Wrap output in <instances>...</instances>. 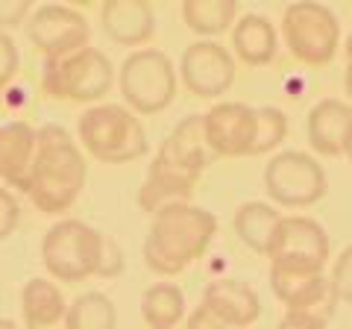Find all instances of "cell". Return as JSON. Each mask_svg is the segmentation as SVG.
Listing matches in <instances>:
<instances>
[{
	"label": "cell",
	"mask_w": 352,
	"mask_h": 329,
	"mask_svg": "<svg viewBox=\"0 0 352 329\" xmlns=\"http://www.w3.org/2000/svg\"><path fill=\"white\" fill-rule=\"evenodd\" d=\"M282 221V215L273 209L270 203H261V200H250L244 206H238L235 212V233L238 238L244 241L250 250L267 256V247L273 241V233Z\"/></svg>",
	"instance_id": "cell-21"
},
{
	"label": "cell",
	"mask_w": 352,
	"mask_h": 329,
	"mask_svg": "<svg viewBox=\"0 0 352 329\" xmlns=\"http://www.w3.org/2000/svg\"><path fill=\"white\" fill-rule=\"evenodd\" d=\"M217 235V217L191 203H173L153 215L144 238V262L162 277H176L200 262Z\"/></svg>",
	"instance_id": "cell-3"
},
{
	"label": "cell",
	"mask_w": 352,
	"mask_h": 329,
	"mask_svg": "<svg viewBox=\"0 0 352 329\" xmlns=\"http://www.w3.org/2000/svg\"><path fill=\"white\" fill-rule=\"evenodd\" d=\"M203 133L212 156H223V159L252 156L258 136V115L252 106L238 100L214 103L203 115Z\"/></svg>",
	"instance_id": "cell-11"
},
{
	"label": "cell",
	"mask_w": 352,
	"mask_h": 329,
	"mask_svg": "<svg viewBox=\"0 0 352 329\" xmlns=\"http://www.w3.org/2000/svg\"><path fill=\"white\" fill-rule=\"evenodd\" d=\"M338 288L332 285V279L329 277H320L314 279L311 285H308L305 291H300L291 303H285V315L291 317H300V321L305 323H314V326H329V321L335 317L338 312Z\"/></svg>",
	"instance_id": "cell-22"
},
{
	"label": "cell",
	"mask_w": 352,
	"mask_h": 329,
	"mask_svg": "<svg viewBox=\"0 0 352 329\" xmlns=\"http://www.w3.org/2000/svg\"><path fill=\"white\" fill-rule=\"evenodd\" d=\"M68 329H118L115 303L100 291H85L68 306Z\"/></svg>",
	"instance_id": "cell-24"
},
{
	"label": "cell",
	"mask_w": 352,
	"mask_h": 329,
	"mask_svg": "<svg viewBox=\"0 0 352 329\" xmlns=\"http://www.w3.org/2000/svg\"><path fill=\"white\" fill-rule=\"evenodd\" d=\"M185 329H238L232 323H226L223 317H217L212 309H206V306L200 303L197 309L188 315V321H185Z\"/></svg>",
	"instance_id": "cell-31"
},
{
	"label": "cell",
	"mask_w": 352,
	"mask_h": 329,
	"mask_svg": "<svg viewBox=\"0 0 352 329\" xmlns=\"http://www.w3.org/2000/svg\"><path fill=\"white\" fill-rule=\"evenodd\" d=\"M276 329H323V326H314V323H305V321H300V317L285 315L282 321H279V326H276Z\"/></svg>",
	"instance_id": "cell-33"
},
{
	"label": "cell",
	"mask_w": 352,
	"mask_h": 329,
	"mask_svg": "<svg viewBox=\"0 0 352 329\" xmlns=\"http://www.w3.org/2000/svg\"><path fill=\"white\" fill-rule=\"evenodd\" d=\"M18 224H21L18 197L9 191V189H3V185H0V241L12 235L15 229H18Z\"/></svg>",
	"instance_id": "cell-29"
},
{
	"label": "cell",
	"mask_w": 352,
	"mask_h": 329,
	"mask_svg": "<svg viewBox=\"0 0 352 329\" xmlns=\"http://www.w3.org/2000/svg\"><path fill=\"white\" fill-rule=\"evenodd\" d=\"M182 21L194 36H200V41H212L220 32L235 27L238 3L235 0H185Z\"/></svg>",
	"instance_id": "cell-20"
},
{
	"label": "cell",
	"mask_w": 352,
	"mask_h": 329,
	"mask_svg": "<svg viewBox=\"0 0 352 329\" xmlns=\"http://www.w3.org/2000/svg\"><path fill=\"white\" fill-rule=\"evenodd\" d=\"M100 24L106 36L124 47H144L156 36V12L147 0H106Z\"/></svg>",
	"instance_id": "cell-15"
},
{
	"label": "cell",
	"mask_w": 352,
	"mask_h": 329,
	"mask_svg": "<svg viewBox=\"0 0 352 329\" xmlns=\"http://www.w3.org/2000/svg\"><path fill=\"white\" fill-rule=\"evenodd\" d=\"M126 109L135 115H159L176 97V71L164 50H132L118 74Z\"/></svg>",
	"instance_id": "cell-7"
},
{
	"label": "cell",
	"mask_w": 352,
	"mask_h": 329,
	"mask_svg": "<svg viewBox=\"0 0 352 329\" xmlns=\"http://www.w3.org/2000/svg\"><path fill=\"white\" fill-rule=\"evenodd\" d=\"M344 156H349V162H352V133H349V141H346V153Z\"/></svg>",
	"instance_id": "cell-37"
},
{
	"label": "cell",
	"mask_w": 352,
	"mask_h": 329,
	"mask_svg": "<svg viewBox=\"0 0 352 329\" xmlns=\"http://www.w3.org/2000/svg\"><path fill=\"white\" fill-rule=\"evenodd\" d=\"M106 238L91 224L62 217L41 238V262L56 282L74 285L91 277H100Z\"/></svg>",
	"instance_id": "cell-5"
},
{
	"label": "cell",
	"mask_w": 352,
	"mask_h": 329,
	"mask_svg": "<svg viewBox=\"0 0 352 329\" xmlns=\"http://www.w3.org/2000/svg\"><path fill=\"white\" fill-rule=\"evenodd\" d=\"M76 136L97 162L106 164H129L150 153L144 124L120 103H97L85 109L76 118Z\"/></svg>",
	"instance_id": "cell-4"
},
{
	"label": "cell",
	"mask_w": 352,
	"mask_h": 329,
	"mask_svg": "<svg viewBox=\"0 0 352 329\" xmlns=\"http://www.w3.org/2000/svg\"><path fill=\"white\" fill-rule=\"evenodd\" d=\"M344 92L352 100V62H346V71H344Z\"/></svg>",
	"instance_id": "cell-34"
},
{
	"label": "cell",
	"mask_w": 352,
	"mask_h": 329,
	"mask_svg": "<svg viewBox=\"0 0 352 329\" xmlns=\"http://www.w3.org/2000/svg\"><path fill=\"white\" fill-rule=\"evenodd\" d=\"M264 189H267L270 200H276L279 206L308 209L326 197L329 177L311 153L282 150L264 168Z\"/></svg>",
	"instance_id": "cell-9"
},
{
	"label": "cell",
	"mask_w": 352,
	"mask_h": 329,
	"mask_svg": "<svg viewBox=\"0 0 352 329\" xmlns=\"http://www.w3.org/2000/svg\"><path fill=\"white\" fill-rule=\"evenodd\" d=\"M326 268L320 265H308V262H288V259H276L270 262V288L282 303H291L296 294L305 291L314 279L326 277Z\"/></svg>",
	"instance_id": "cell-25"
},
{
	"label": "cell",
	"mask_w": 352,
	"mask_h": 329,
	"mask_svg": "<svg viewBox=\"0 0 352 329\" xmlns=\"http://www.w3.org/2000/svg\"><path fill=\"white\" fill-rule=\"evenodd\" d=\"M344 53H346V62H352V32H349L346 41H344Z\"/></svg>",
	"instance_id": "cell-35"
},
{
	"label": "cell",
	"mask_w": 352,
	"mask_h": 329,
	"mask_svg": "<svg viewBox=\"0 0 352 329\" xmlns=\"http://www.w3.org/2000/svg\"><path fill=\"white\" fill-rule=\"evenodd\" d=\"M141 317L150 329H173L185 317V294L173 282H156L141 294Z\"/></svg>",
	"instance_id": "cell-23"
},
{
	"label": "cell",
	"mask_w": 352,
	"mask_h": 329,
	"mask_svg": "<svg viewBox=\"0 0 352 329\" xmlns=\"http://www.w3.org/2000/svg\"><path fill=\"white\" fill-rule=\"evenodd\" d=\"M208 145L203 133V115H188L159 145L144 182L138 189V206L156 215L173 203H188L208 164Z\"/></svg>",
	"instance_id": "cell-1"
},
{
	"label": "cell",
	"mask_w": 352,
	"mask_h": 329,
	"mask_svg": "<svg viewBox=\"0 0 352 329\" xmlns=\"http://www.w3.org/2000/svg\"><path fill=\"white\" fill-rule=\"evenodd\" d=\"M38 129L27 120H9L0 127V180L12 191L27 194L30 173L36 164Z\"/></svg>",
	"instance_id": "cell-14"
},
{
	"label": "cell",
	"mask_w": 352,
	"mask_h": 329,
	"mask_svg": "<svg viewBox=\"0 0 352 329\" xmlns=\"http://www.w3.org/2000/svg\"><path fill=\"white\" fill-rule=\"evenodd\" d=\"M232 50L241 62L250 65V68L270 65L276 59V50H279L276 27L270 24V18H264L258 12L241 15L232 27Z\"/></svg>",
	"instance_id": "cell-19"
},
{
	"label": "cell",
	"mask_w": 352,
	"mask_h": 329,
	"mask_svg": "<svg viewBox=\"0 0 352 329\" xmlns=\"http://www.w3.org/2000/svg\"><path fill=\"white\" fill-rule=\"evenodd\" d=\"M21 317L27 329H68V303L53 279H30L21 288Z\"/></svg>",
	"instance_id": "cell-18"
},
{
	"label": "cell",
	"mask_w": 352,
	"mask_h": 329,
	"mask_svg": "<svg viewBox=\"0 0 352 329\" xmlns=\"http://www.w3.org/2000/svg\"><path fill=\"white\" fill-rule=\"evenodd\" d=\"M282 36L285 45L305 65H329L340 47V24L338 15L323 3H291L282 12Z\"/></svg>",
	"instance_id": "cell-8"
},
{
	"label": "cell",
	"mask_w": 352,
	"mask_h": 329,
	"mask_svg": "<svg viewBox=\"0 0 352 329\" xmlns=\"http://www.w3.org/2000/svg\"><path fill=\"white\" fill-rule=\"evenodd\" d=\"M256 115H258V136L252 156H264V153L276 150L285 141V136H288V115L279 106H258Z\"/></svg>",
	"instance_id": "cell-26"
},
{
	"label": "cell",
	"mask_w": 352,
	"mask_h": 329,
	"mask_svg": "<svg viewBox=\"0 0 352 329\" xmlns=\"http://www.w3.org/2000/svg\"><path fill=\"white\" fill-rule=\"evenodd\" d=\"M120 270H124V253H120V247L115 244V238H106V253H103L100 277L112 279V277H118Z\"/></svg>",
	"instance_id": "cell-32"
},
{
	"label": "cell",
	"mask_w": 352,
	"mask_h": 329,
	"mask_svg": "<svg viewBox=\"0 0 352 329\" xmlns=\"http://www.w3.org/2000/svg\"><path fill=\"white\" fill-rule=\"evenodd\" d=\"M305 133H308V145L320 156L346 153V141L352 133V106L338 100V97H326V100L314 103L305 120Z\"/></svg>",
	"instance_id": "cell-16"
},
{
	"label": "cell",
	"mask_w": 352,
	"mask_h": 329,
	"mask_svg": "<svg viewBox=\"0 0 352 329\" xmlns=\"http://www.w3.org/2000/svg\"><path fill=\"white\" fill-rule=\"evenodd\" d=\"M179 76L194 97H223L235 83V59L217 41H194L182 50Z\"/></svg>",
	"instance_id": "cell-12"
},
{
	"label": "cell",
	"mask_w": 352,
	"mask_h": 329,
	"mask_svg": "<svg viewBox=\"0 0 352 329\" xmlns=\"http://www.w3.org/2000/svg\"><path fill=\"white\" fill-rule=\"evenodd\" d=\"M0 329H18L15 321H9V317H0Z\"/></svg>",
	"instance_id": "cell-36"
},
{
	"label": "cell",
	"mask_w": 352,
	"mask_h": 329,
	"mask_svg": "<svg viewBox=\"0 0 352 329\" xmlns=\"http://www.w3.org/2000/svg\"><path fill=\"white\" fill-rule=\"evenodd\" d=\"M329 279H332V285L338 288V297L344 303H352V244L346 250H340V256L335 259Z\"/></svg>",
	"instance_id": "cell-27"
},
{
	"label": "cell",
	"mask_w": 352,
	"mask_h": 329,
	"mask_svg": "<svg viewBox=\"0 0 352 329\" xmlns=\"http://www.w3.org/2000/svg\"><path fill=\"white\" fill-rule=\"evenodd\" d=\"M203 306L238 329H250L261 317L258 294L241 279H212L203 291Z\"/></svg>",
	"instance_id": "cell-17"
},
{
	"label": "cell",
	"mask_w": 352,
	"mask_h": 329,
	"mask_svg": "<svg viewBox=\"0 0 352 329\" xmlns=\"http://www.w3.org/2000/svg\"><path fill=\"white\" fill-rule=\"evenodd\" d=\"M88 180V164L80 145L59 124L38 127L36 164L30 173L27 197L41 215H65L80 200Z\"/></svg>",
	"instance_id": "cell-2"
},
{
	"label": "cell",
	"mask_w": 352,
	"mask_h": 329,
	"mask_svg": "<svg viewBox=\"0 0 352 329\" xmlns=\"http://www.w3.org/2000/svg\"><path fill=\"white\" fill-rule=\"evenodd\" d=\"M30 15H32L30 0H0V30L24 24Z\"/></svg>",
	"instance_id": "cell-30"
},
{
	"label": "cell",
	"mask_w": 352,
	"mask_h": 329,
	"mask_svg": "<svg viewBox=\"0 0 352 329\" xmlns=\"http://www.w3.org/2000/svg\"><path fill=\"white\" fill-rule=\"evenodd\" d=\"M18 65H21L18 45L12 41V36H9V32L0 30V92H3L6 85L15 80Z\"/></svg>",
	"instance_id": "cell-28"
},
{
	"label": "cell",
	"mask_w": 352,
	"mask_h": 329,
	"mask_svg": "<svg viewBox=\"0 0 352 329\" xmlns=\"http://www.w3.org/2000/svg\"><path fill=\"white\" fill-rule=\"evenodd\" d=\"M115 83V68L109 56L97 47L74 50L59 59H44L41 71V89L56 100L71 103H94L109 94Z\"/></svg>",
	"instance_id": "cell-6"
},
{
	"label": "cell",
	"mask_w": 352,
	"mask_h": 329,
	"mask_svg": "<svg viewBox=\"0 0 352 329\" xmlns=\"http://www.w3.org/2000/svg\"><path fill=\"white\" fill-rule=\"evenodd\" d=\"M332 244H329V233L302 215H282V221L273 233V241L267 247V259H288V262H308V265L326 268Z\"/></svg>",
	"instance_id": "cell-13"
},
{
	"label": "cell",
	"mask_w": 352,
	"mask_h": 329,
	"mask_svg": "<svg viewBox=\"0 0 352 329\" xmlns=\"http://www.w3.org/2000/svg\"><path fill=\"white\" fill-rule=\"evenodd\" d=\"M27 39L32 47L44 53V59H59L74 50L88 47L91 27L82 12L65 3H44L27 21Z\"/></svg>",
	"instance_id": "cell-10"
}]
</instances>
